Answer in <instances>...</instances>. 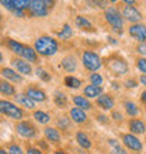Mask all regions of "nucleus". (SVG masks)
<instances>
[{
	"label": "nucleus",
	"instance_id": "44",
	"mask_svg": "<svg viewBox=\"0 0 146 154\" xmlns=\"http://www.w3.org/2000/svg\"><path fill=\"white\" fill-rule=\"evenodd\" d=\"M124 3L128 4V6H132V4H135V2H134V0H125Z\"/></svg>",
	"mask_w": 146,
	"mask_h": 154
},
{
	"label": "nucleus",
	"instance_id": "41",
	"mask_svg": "<svg viewBox=\"0 0 146 154\" xmlns=\"http://www.w3.org/2000/svg\"><path fill=\"white\" fill-rule=\"evenodd\" d=\"M125 85L128 87V88H129V87H131V88H134V87H136L138 84H136V81H135V80H126Z\"/></svg>",
	"mask_w": 146,
	"mask_h": 154
},
{
	"label": "nucleus",
	"instance_id": "11",
	"mask_svg": "<svg viewBox=\"0 0 146 154\" xmlns=\"http://www.w3.org/2000/svg\"><path fill=\"white\" fill-rule=\"evenodd\" d=\"M110 70L115 74H125L128 72V65H126L124 60L121 59H117V60H111L108 63Z\"/></svg>",
	"mask_w": 146,
	"mask_h": 154
},
{
	"label": "nucleus",
	"instance_id": "43",
	"mask_svg": "<svg viewBox=\"0 0 146 154\" xmlns=\"http://www.w3.org/2000/svg\"><path fill=\"white\" fill-rule=\"evenodd\" d=\"M141 83H142L143 85H146V74H143V76H141Z\"/></svg>",
	"mask_w": 146,
	"mask_h": 154
},
{
	"label": "nucleus",
	"instance_id": "22",
	"mask_svg": "<svg viewBox=\"0 0 146 154\" xmlns=\"http://www.w3.org/2000/svg\"><path fill=\"white\" fill-rule=\"evenodd\" d=\"M16 101L18 102V104H21L23 106H25V108H28V109H33L34 106V101L33 100H30L25 94H17L16 95Z\"/></svg>",
	"mask_w": 146,
	"mask_h": 154
},
{
	"label": "nucleus",
	"instance_id": "49",
	"mask_svg": "<svg viewBox=\"0 0 146 154\" xmlns=\"http://www.w3.org/2000/svg\"><path fill=\"white\" fill-rule=\"evenodd\" d=\"M0 17H2V16H0Z\"/></svg>",
	"mask_w": 146,
	"mask_h": 154
},
{
	"label": "nucleus",
	"instance_id": "15",
	"mask_svg": "<svg viewBox=\"0 0 146 154\" xmlns=\"http://www.w3.org/2000/svg\"><path fill=\"white\" fill-rule=\"evenodd\" d=\"M103 94V88L98 87V85H93L90 84L87 87H84V95L87 98H96V97H100Z\"/></svg>",
	"mask_w": 146,
	"mask_h": 154
},
{
	"label": "nucleus",
	"instance_id": "40",
	"mask_svg": "<svg viewBox=\"0 0 146 154\" xmlns=\"http://www.w3.org/2000/svg\"><path fill=\"white\" fill-rule=\"evenodd\" d=\"M27 154H42V151L38 150V149H34V147H28Z\"/></svg>",
	"mask_w": 146,
	"mask_h": 154
},
{
	"label": "nucleus",
	"instance_id": "29",
	"mask_svg": "<svg viewBox=\"0 0 146 154\" xmlns=\"http://www.w3.org/2000/svg\"><path fill=\"white\" fill-rule=\"evenodd\" d=\"M110 146H111V154H126V151L124 150V149L118 144V142H115L114 139L110 140Z\"/></svg>",
	"mask_w": 146,
	"mask_h": 154
},
{
	"label": "nucleus",
	"instance_id": "28",
	"mask_svg": "<svg viewBox=\"0 0 146 154\" xmlns=\"http://www.w3.org/2000/svg\"><path fill=\"white\" fill-rule=\"evenodd\" d=\"M76 25L77 27H80V28H86V29H90L91 27H93L91 23H90L87 18H84V17H81V16L76 17Z\"/></svg>",
	"mask_w": 146,
	"mask_h": 154
},
{
	"label": "nucleus",
	"instance_id": "33",
	"mask_svg": "<svg viewBox=\"0 0 146 154\" xmlns=\"http://www.w3.org/2000/svg\"><path fill=\"white\" fill-rule=\"evenodd\" d=\"M90 81H91V84H93V85H98V87H101L103 77L100 76L98 73H93L91 76H90Z\"/></svg>",
	"mask_w": 146,
	"mask_h": 154
},
{
	"label": "nucleus",
	"instance_id": "10",
	"mask_svg": "<svg viewBox=\"0 0 146 154\" xmlns=\"http://www.w3.org/2000/svg\"><path fill=\"white\" fill-rule=\"evenodd\" d=\"M122 16L125 17L129 23H134V24H136V23L142 18V14H141L138 8H135L134 6H126V7L124 8V11H122Z\"/></svg>",
	"mask_w": 146,
	"mask_h": 154
},
{
	"label": "nucleus",
	"instance_id": "20",
	"mask_svg": "<svg viewBox=\"0 0 146 154\" xmlns=\"http://www.w3.org/2000/svg\"><path fill=\"white\" fill-rule=\"evenodd\" d=\"M0 93L4 94V95H13V97H16V88L6 80H0Z\"/></svg>",
	"mask_w": 146,
	"mask_h": 154
},
{
	"label": "nucleus",
	"instance_id": "31",
	"mask_svg": "<svg viewBox=\"0 0 146 154\" xmlns=\"http://www.w3.org/2000/svg\"><path fill=\"white\" fill-rule=\"evenodd\" d=\"M66 102H68V98H66V95L63 93H56L55 94V104H56L58 106H63L66 105Z\"/></svg>",
	"mask_w": 146,
	"mask_h": 154
},
{
	"label": "nucleus",
	"instance_id": "32",
	"mask_svg": "<svg viewBox=\"0 0 146 154\" xmlns=\"http://www.w3.org/2000/svg\"><path fill=\"white\" fill-rule=\"evenodd\" d=\"M13 3H14L16 10H23L24 11L25 8L30 7V0H13Z\"/></svg>",
	"mask_w": 146,
	"mask_h": 154
},
{
	"label": "nucleus",
	"instance_id": "4",
	"mask_svg": "<svg viewBox=\"0 0 146 154\" xmlns=\"http://www.w3.org/2000/svg\"><path fill=\"white\" fill-rule=\"evenodd\" d=\"M83 66L90 72H97L101 67V59L97 53L91 52V51H86L83 53Z\"/></svg>",
	"mask_w": 146,
	"mask_h": 154
},
{
	"label": "nucleus",
	"instance_id": "48",
	"mask_svg": "<svg viewBox=\"0 0 146 154\" xmlns=\"http://www.w3.org/2000/svg\"><path fill=\"white\" fill-rule=\"evenodd\" d=\"M2 60H3V55H2V52H0V63H2Z\"/></svg>",
	"mask_w": 146,
	"mask_h": 154
},
{
	"label": "nucleus",
	"instance_id": "3",
	"mask_svg": "<svg viewBox=\"0 0 146 154\" xmlns=\"http://www.w3.org/2000/svg\"><path fill=\"white\" fill-rule=\"evenodd\" d=\"M52 2L49 0H30V13L35 17H45L48 16V8L52 6Z\"/></svg>",
	"mask_w": 146,
	"mask_h": 154
},
{
	"label": "nucleus",
	"instance_id": "18",
	"mask_svg": "<svg viewBox=\"0 0 146 154\" xmlns=\"http://www.w3.org/2000/svg\"><path fill=\"white\" fill-rule=\"evenodd\" d=\"M62 67H63L66 72H69V73L75 72V70L77 69L76 59H75L73 56H66V57H63V60H62Z\"/></svg>",
	"mask_w": 146,
	"mask_h": 154
},
{
	"label": "nucleus",
	"instance_id": "23",
	"mask_svg": "<svg viewBox=\"0 0 146 154\" xmlns=\"http://www.w3.org/2000/svg\"><path fill=\"white\" fill-rule=\"evenodd\" d=\"M45 133V137L48 139V140H51V142H59L61 140V134H59V132H58L56 129H53V128H45L44 130Z\"/></svg>",
	"mask_w": 146,
	"mask_h": 154
},
{
	"label": "nucleus",
	"instance_id": "19",
	"mask_svg": "<svg viewBox=\"0 0 146 154\" xmlns=\"http://www.w3.org/2000/svg\"><path fill=\"white\" fill-rule=\"evenodd\" d=\"M73 102H75V105L76 108H80V109H90L91 108V104L87 98L81 97V95H76V97H73Z\"/></svg>",
	"mask_w": 146,
	"mask_h": 154
},
{
	"label": "nucleus",
	"instance_id": "2",
	"mask_svg": "<svg viewBox=\"0 0 146 154\" xmlns=\"http://www.w3.org/2000/svg\"><path fill=\"white\" fill-rule=\"evenodd\" d=\"M7 45H8V48H10L11 52H14L16 55H18V56H21V57H24L25 60H28V62H36L38 60L35 49L30 48V46H27V45L20 44V42H16V41H13V39L8 41Z\"/></svg>",
	"mask_w": 146,
	"mask_h": 154
},
{
	"label": "nucleus",
	"instance_id": "26",
	"mask_svg": "<svg viewBox=\"0 0 146 154\" xmlns=\"http://www.w3.org/2000/svg\"><path fill=\"white\" fill-rule=\"evenodd\" d=\"M65 84L69 87V88H79L81 84V81L79 80V79H76V77L73 76H68L65 79Z\"/></svg>",
	"mask_w": 146,
	"mask_h": 154
},
{
	"label": "nucleus",
	"instance_id": "9",
	"mask_svg": "<svg viewBox=\"0 0 146 154\" xmlns=\"http://www.w3.org/2000/svg\"><path fill=\"white\" fill-rule=\"evenodd\" d=\"M129 35L135 38L136 41L145 42L146 41V25L142 24H134L129 27Z\"/></svg>",
	"mask_w": 146,
	"mask_h": 154
},
{
	"label": "nucleus",
	"instance_id": "1",
	"mask_svg": "<svg viewBox=\"0 0 146 154\" xmlns=\"http://www.w3.org/2000/svg\"><path fill=\"white\" fill-rule=\"evenodd\" d=\"M35 52L42 56H52L58 52V42L51 37H40L35 41Z\"/></svg>",
	"mask_w": 146,
	"mask_h": 154
},
{
	"label": "nucleus",
	"instance_id": "8",
	"mask_svg": "<svg viewBox=\"0 0 146 154\" xmlns=\"http://www.w3.org/2000/svg\"><path fill=\"white\" fill-rule=\"evenodd\" d=\"M122 142L132 151L142 150V143H141V140H139L136 136H134V134H124V136H122Z\"/></svg>",
	"mask_w": 146,
	"mask_h": 154
},
{
	"label": "nucleus",
	"instance_id": "14",
	"mask_svg": "<svg viewBox=\"0 0 146 154\" xmlns=\"http://www.w3.org/2000/svg\"><path fill=\"white\" fill-rule=\"evenodd\" d=\"M13 66L17 69V72L21 74H31V66L28 65V62L23 60V59H14L13 60Z\"/></svg>",
	"mask_w": 146,
	"mask_h": 154
},
{
	"label": "nucleus",
	"instance_id": "6",
	"mask_svg": "<svg viewBox=\"0 0 146 154\" xmlns=\"http://www.w3.org/2000/svg\"><path fill=\"white\" fill-rule=\"evenodd\" d=\"M106 20L108 21V24H111L114 31H121L124 20H122L121 14L115 7H108L106 10Z\"/></svg>",
	"mask_w": 146,
	"mask_h": 154
},
{
	"label": "nucleus",
	"instance_id": "21",
	"mask_svg": "<svg viewBox=\"0 0 146 154\" xmlns=\"http://www.w3.org/2000/svg\"><path fill=\"white\" fill-rule=\"evenodd\" d=\"M2 76L4 77V79H8V80L14 81V83H20L21 81V76L18 73H16L13 69H8V67H6V69L2 70Z\"/></svg>",
	"mask_w": 146,
	"mask_h": 154
},
{
	"label": "nucleus",
	"instance_id": "36",
	"mask_svg": "<svg viewBox=\"0 0 146 154\" xmlns=\"http://www.w3.org/2000/svg\"><path fill=\"white\" fill-rule=\"evenodd\" d=\"M0 3L3 4V6L7 8V10H10L11 13L16 10V7H14V3H13V0H2Z\"/></svg>",
	"mask_w": 146,
	"mask_h": 154
},
{
	"label": "nucleus",
	"instance_id": "45",
	"mask_svg": "<svg viewBox=\"0 0 146 154\" xmlns=\"http://www.w3.org/2000/svg\"><path fill=\"white\" fill-rule=\"evenodd\" d=\"M141 98H142V101L146 104V91H143V93H142V97H141Z\"/></svg>",
	"mask_w": 146,
	"mask_h": 154
},
{
	"label": "nucleus",
	"instance_id": "7",
	"mask_svg": "<svg viewBox=\"0 0 146 154\" xmlns=\"http://www.w3.org/2000/svg\"><path fill=\"white\" fill-rule=\"evenodd\" d=\"M16 129L23 137L31 139L35 136V126L33 123H30V122H20V123H17Z\"/></svg>",
	"mask_w": 146,
	"mask_h": 154
},
{
	"label": "nucleus",
	"instance_id": "37",
	"mask_svg": "<svg viewBox=\"0 0 146 154\" xmlns=\"http://www.w3.org/2000/svg\"><path fill=\"white\" fill-rule=\"evenodd\" d=\"M136 65H138V69L141 70L142 73H146V59H145V57H141Z\"/></svg>",
	"mask_w": 146,
	"mask_h": 154
},
{
	"label": "nucleus",
	"instance_id": "38",
	"mask_svg": "<svg viewBox=\"0 0 146 154\" xmlns=\"http://www.w3.org/2000/svg\"><path fill=\"white\" fill-rule=\"evenodd\" d=\"M58 125L61 126L62 129H68V128H69V119L63 116L62 119H59V121H58Z\"/></svg>",
	"mask_w": 146,
	"mask_h": 154
},
{
	"label": "nucleus",
	"instance_id": "47",
	"mask_svg": "<svg viewBox=\"0 0 146 154\" xmlns=\"http://www.w3.org/2000/svg\"><path fill=\"white\" fill-rule=\"evenodd\" d=\"M0 154H8V153H6V150H3V149H0Z\"/></svg>",
	"mask_w": 146,
	"mask_h": 154
},
{
	"label": "nucleus",
	"instance_id": "39",
	"mask_svg": "<svg viewBox=\"0 0 146 154\" xmlns=\"http://www.w3.org/2000/svg\"><path fill=\"white\" fill-rule=\"evenodd\" d=\"M138 52L142 53V55H146V42H142V44L138 46Z\"/></svg>",
	"mask_w": 146,
	"mask_h": 154
},
{
	"label": "nucleus",
	"instance_id": "35",
	"mask_svg": "<svg viewBox=\"0 0 146 154\" xmlns=\"http://www.w3.org/2000/svg\"><path fill=\"white\" fill-rule=\"evenodd\" d=\"M8 154H23V150H21V147L17 146V144H10V147H8Z\"/></svg>",
	"mask_w": 146,
	"mask_h": 154
},
{
	"label": "nucleus",
	"instance_id": "30",
	"mask_svg": "<svg viewBox=\"0 0 146 154\" xmlns=\"http://www.w3.org/2000/svg\"><path fill=\"white\" fill-rule=\"evenodd\" d=\"M125 109H126V114L129 115V116H136L138 115V106L135 105L134 102H129V101H126L125 102Z\"/></svg>",
	"mask_w": 146,
	"mask_h": 154
},
{
	"label": "nucleus",
	"instance_id": "13",
	"mask_svg": "<svg viewBox=\"0 0 146 154\" xmlns=\"http://www.w3.org/2000/svg\"><path fill=\"white\" fill-rule=\"evenodd\" d=\"M97 105L103 109H113L114 106V100L111 95H107V94H101L100 97L97 98Z\"/></svg>",
	"mask_w": 146,
	"mask_h": 154
},
{
	"label": "nucleus",
	"instance_id": "27",
	"mask_svg": "<svg viewBox=\"0 0 146 154\" xmlns=\"http://www.w3.org/2000/svg\"><path fill=\"white\" fill-rule=\"evenodd\" d=\"M72 35H73V31H72V28H70L69 24H65V25H63L62 31L58 34V37L61 38V39H69Z\"/></svg>",
	"mask_w": 146,
	"mask_h": 154
},
{
	"label": "nucleus",
	"instance_id": "34",
	"mask_svg": "<svg viewBox=\"0 0 146 154\" xmlns=\"http://www.w3.org/2000/svg\"><path fill=\"white\" fill-rule=\"evenodd\" d=\"M35 72H36V76L40 77L41 80H44V81H48L49 79H51V76H49V74L46 73V72H45L44 69H40V67H38V69H36Z\"/></svg>",
	"mask_w": 146,
	"mask_h": 154
},
{
	"label": "nucleus",
	"instance_id": "16",
	"mask_svg": "<svg viewBox=\"0 0 146 154\" xmlns=\"http://www.w3.org/2000/svg\"><path fill=\"white\" fill-rule=\"evenodd\" d=\"M129 130L132 133H145L146 132V125L139 119H132L129 122Z\"/></svg>",
	"mask_w": 146,
	"mask_h": 154
},
{
	"label": "nucleus",
	"instance_id": "25",
	"mask_svg": "<svg viewBox=\"0 0 146 154\" xmlns=\"http://www.w3.org/2000/svg\"><path fill=\"white\" fill-rule=\"evenodd\" d=\"M34 118H35L36 122L40 123H48L51 121V116H49L46 112H42V111H35L34 112Z\"/></svg>",
	"mask_w": 146,
	"mask_h": 154
},
{
	"label": "nucleus",
	"instance_id": "5",
	"mask_svg": "<svg viewBox=\"0 0 146 154\" xmlns=\"http://www.w3.org/2000/svg\"><path fill=\"white\" fill-rule=\"evenodd\" d=\"M0 112L3 115H7L11 119H21L23 118V109L16 106L13 102L10 101H4L0 100Z\"/></svg>",
	"mask_w": 146,
	"mask_h": 154
},
{
	"label": "nucleus",
	"instance_id": "17",
	"mask_svg": "<svg viewBox=\"0 0 146 154\" xmlns=\"http://www.w3.org/2000/svg\"><path fill=\"white\" fill-rule=\"evenodd\" d=\"M70 116H72L73 122H76V123H83L87 119L84 111L80 109V108H72L70 109Z\"/></svg>",
	"mask_w": 146,
	"mask_h": 154
},
{
	"label": "nucleus",
	"instance_id": "24",
	"mask_svg": "<svg viewBox=\"0 0 146 154\" xmlns=\"http://www.w3.org/2000/svg\"><path fill=\"white\" fill-rule=\"evenodd\" d=\"M76 140H77V143L83 147V149H90V147H91V142H90V139L87 137V134H84L83 132H79V133L76 134Z\"/></svg>",
	"mask_w": 146,
	"mask_h": 154
},
{
	"label": "nucleus",
	"instance_id": "42",
	"mask_svg": "<svg viewBox=\"0 0 146 154\" xmlns=\"http://www.w3.org/2000/svg\"><path fill=\"white\" fill-rule=\"evenodd\" d=\"M113 116H114V119H117V121H121L122 119V115L119 114V112H114Z\"/></svg>",
	"mask_w": 146,
	"mask_h": 154
},
{
	"label": "nucleus",
	"instance_id": "46",
	"mask_svg": "<svg viewBox=\"0 0 146 154\" xmlns=\"http://www.w3.org/2000/svg\"><path fill=\"white\" fill-rule=\"evenodd\" d=\"M53 154H66V153H65V151H62V150H58V151H55Z\"/></svg>",
	"mask_w": 146,
	"mask_h": 154
},
{
	"label": "nucleus",
	"instance_id": "12",
	"mask_svg": "<svg viewBox=\"0 0 146 154\" xmlns=\"http://www.w3.org/2000/svg\"><path fill=\"white\" fill-rule=\"evenodd\" d=\"M25 95H27L30 100H33V101H38V102H42V101L46 100V95H45L44 91H41V90L35 88V87H31V88L27 90Z\"/></svg>",
	"mask_w": 146,
	"mask_h": 154
}]
</instances>
